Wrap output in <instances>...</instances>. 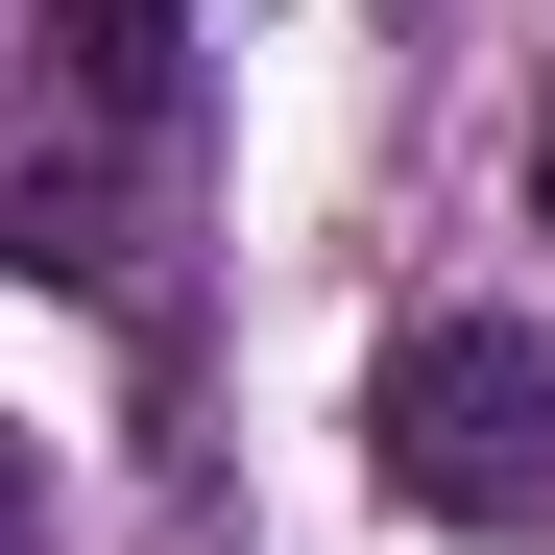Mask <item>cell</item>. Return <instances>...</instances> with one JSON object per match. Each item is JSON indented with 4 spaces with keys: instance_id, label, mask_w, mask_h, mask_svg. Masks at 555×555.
<instances>
[{
    "instance_id": "277c9868",
    "label": "cell",
    "mask_w": 555,
    "mask_h": 555,
    "mask_svg": "<svg viewBox=\"0 0 555 555\" xmlns=\"http://www.w3.org/2000/svg\"><path fill=\"white\" fill-rule=\"evenodd\" d=\"M531 218H555V121H531Z\"/></svg>"
},
{
    "instance_id": "6da1fadb",
    "label": "cell",
    "mask_w": 555,
    "mask_h": 555,
    "mask_svg": "<svg viewBox=\"0 0 555 555\" xmlns=\"http://www.w3.org/2000/svg\"><path fill=\"white\" fill-rule=\"evenodd\" d=\"M362 483L411 531H555V338L507 314H411L362 362Z\"/></svg>"
},
{
    "instance_id": "7a4b0ae2",
    "label": "cell",
    "mask_w": 555,
    "mask_h": 555,
    "mask_svg": "<svg viewBox=\"0 0 555 555\" xmlns=\"http://www.w3.org/2000/svg\"><path fill=\"white\" fill-rule=\"evenodd\" d=\"M25 73H49V169L0 194V266H73L98 291V169H169L194 145V0H49L25 25Z\"/></svg>"
},
{
    "instance_id": "3957f363",
    "label": "cell",
    "mask_w": 555,
    "mask_h": 555,
    "mask_svg": "<svg viewBox=\"0 0 555 555\" xmlns=\"http://www.w3.org/2000/svg\"><path fill=\"white\" fill-rule=\"evenodd\" d=\"M0 555H49V459L25 435H0Z\"/></svg>"
}]
</instances>
